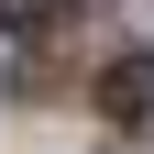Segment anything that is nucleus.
<instances>
[{
	"label": "nucleus",
	"mask_w": 154,
	"mask_h": 154,
	"mask_svg": "<svg viewBox=\"0 0 154 154\" xmlns=\"http://www.w3.org/2000/svg\"><path fill=\"white\" fill-rule=\"evenodd\" d=\"M77 0H0V33H44V22H66Z\"/></svg>",
	"instance_id": "f03ea898"
},
{
	"label": "nucleus",
	"mask_w": 154,
	"mask_h": 154,
	"mask_svg": "<svg viewBox=\"0 0 154 154\" xmlns=\"http://www.w3.org/2000/svg\"><path fill=\"white\" fill-rule=\"evenodd\" d=\"M99 110H110V121H143V110H154V55H121V66L99 77Z\"/></svg>",
	"instance_id": "f257e3e1"
}]
</instances>
